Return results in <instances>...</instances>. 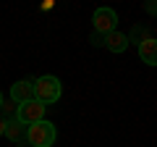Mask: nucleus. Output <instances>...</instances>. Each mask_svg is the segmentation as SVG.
Here are the masks:
<instances>
[{
    "mask_svg": "<svg viewBox=\"0 0 157 147\" xmlns=\"http://www.w3.org/2000/svg\"><path fill=\"white\" fill-rule=\"evenodd\" d=\"M58 139V129L50 121H37L26 129V145L29 147H52Z\"/></svg>",
    "mask_w": 157,
    "mask_h": 147,
    "instance_id": "obj_1",
    "label": "nucleus"
},
{
    "mask_svg": "<svg viewBox=\"0 0 157 147\" xmlns=\"http://www.w3.org/2000/svg\"><path fill=\"white\" fill-rule=\"evenodd\" d=\"M63 95V87H60V79L58 76H39L34 79V100L42 102V105H50V102H58Z\"/></svg>",
    "mask_w": 157,
    "mask_h": 147,
    "instance_id": "obj_2",
    "label": "nucleus"
},
{
    "mask_svg": "<svg viewBox=\"0 0 157 147\" xmlns=\"http://www.w3.org/2000/svg\"><path fill=\"white\" fill-rule=\"evenodd\" d=\"M45 110H47V105H42V102H37V100H29V102H24V105H18L16 121L32 126V124H37V121H45Z\"/></svg>",
    "mask_w": 157,
    "mask_h": 147,
    "instance_id": "obj_3",
    "label": "nucleus"
},
{
    "mask_svg": "<svg viewBox=\"0 0 157 147\" xmlns=\"http://www.w3.org/2000/svg\"><path fill=\"white\" fill-rule=\"evenodd\" d=\"M92 21H94V32L105 37V34L115 32V26H118V13L113 11V8H97L94 16H92Z\"/></svg>",
    "mask_w": 157,
    "mask_h": 147,
    "instance_id": "obj_4",
    "label": "nucleus"
},
{
    "mask_svg": "<svg viewBox=\"0 0 157 147\" xmlns=\"http://www.w3.org/2000/svg\"><path fill=\"white\" fill-rule=\"evenodd\" d=\"M11 100L16 105H24V102L34 100V79H24V81L11 84Z\"/></svg>",
    "mask_w": 157,
    "mask_h": 147,
    "instance_id": "obj_5",
    "label": "nucleus"
},
{
    "mask_svg": "<svg viewBox=\"0 0 157 147\" xmlns=\"http://www.w3.org/2000/svg\"><path fill=\"white\" fill-rule=\"evenodd\" d=\"M102 45L107 47L110 53H123L126 47H128V34H123V32H110V34H105L102 37Z\"/></svg>",
    "mask_w": 157,
    "mask_h": 147,
    "instance_id": "obj_6",
    "label": "nucleus"
},
{
    "mask_svg": "<svg viewBox=\"0 0 157 147\" xmlns=\"http://www.w3.org/2000/svg\"><path fill=\"white\" fill-rule=\"evenodd\" d=\"M139 58L147 66H157V42H155V37H147V40L139 42Z\"/></svg>",
    "mask_w": 157,
    "mask_h": 147,
    "instance_id": "obj_7",
    "label": "nucleus"
},
{
    "mask_svg": "<svg viewBox=\"0 0 157 147\" xmlns=\"http://www.w3.org/2000/svg\"><path fill=\"white\" fill-rule=\"evenodd\" d=\"M26 129H29L26 124H21V121L13 118V121H8V124H6V134H3V137H8L13 145H18V142L26 139Z\"/></svg>",
    "mask_w": 157,
    "mask_h": 147,
    "instance_id": "obj_8",
    "label": "nucleus"
},
{
    "mask_svg": "<svg viewBox=\"0 0 157 147\" xmlns=\"http://www.w3.org/2000/svg\"><path fill=\"white\" fill-rule=\"evenodd\" d=\"M16 110H18V105L13 100H3V105H0V116L6 121H13L16 118Z\"/></svg>",
    "mask_w": 157,
    "mask_h": 147,
    "instance_id": "obj_9",
    "label": "nucleus"
},
{
    "mask_svg": "<svg viewBox=\"0 0 157 147\" xmlns=\"http://www.w3.org/2000/svg\"><path fill=\"white\" fill-rule=\"evenodd\" d=\"M92 45H102V34L92 32Z\"/></svg>",
    "mask_w": 157,
    "mask_h": 147,
    "instance_id": "obj_10",
    "label": "nucleus"
},
{
    "mask_svg": "<svg viewBox=\"0 0 157 147\" xmlns=\"http://www.w3.org/2000/svg\"><path fill=\"white\" fill-rule=\"evenodd\" d=\"M6 124H8V121H6V118H3V116H0V137L6 134Z\"/></svg>",
    "mask_w": 157,
    "mask_h": 147,
    "instance_id": "obj_11",
    "label": "nucleus"
},
{
    "mask_svg": "<svg viewBox=\"0 0 157 147\" xmlns=\"http://www.w3.org/2000/svg\"><path fill=\"white\" fill-rule=\"evenodd\" d=\"M3 100H6V97H3V92H0V105H3Z\"/></svg>",
    "mask_w": 157,
    "mask_h": 147,
    "instance_id": "obj_12",
    "label": "nucleus"
}]
</instances>
